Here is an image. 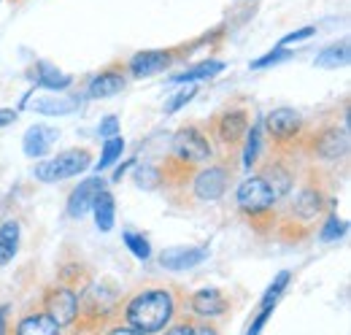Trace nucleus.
Wrapping results in <instances>:
<instances>
[{
    "label": "nucleus",
    "instance_id": "nucleus-1",
    "mask_svg": "<svg viewBox=\"0 0 351 335\" xmlns=\"http://www.w3.org/2000/svg\"><path fill=\"white\" fill-rule=\"evenodd\" d=\"M184 294L176 284H146L119 300L117 319L141 335L162 333L171 327L184 308Z\"/></svg>",
    "mask_w": 351,
    "mask_h": 335
},
{
    "label": "nucleus",
    "instance_id": "nucleus-2",
    "mask_svg": "<svg viewBox=\"0 0 351 335\" xmlns=\"http://www.w3.org/2000/svg\"><path fill=\"white\" fill-rule=\"evenodd\" d=\"M203 130H206L211 146H217L221 152V160L232 163L252 130V106L243 97H235V100L224 103Z\"/></svg>",
    "mask_w": 351,
    "mask_h": 335
},
{
    "label": "nucleus",
    "instance_id": "nucleus-3",
    "mask_svg": "<svg viewBox=\"0 0 351 335\" xmlns=\"http://www.w3.org/2000/svg\"><path fill=\"white\" fill-rule=\"evenodd\" d=\"M235 206H238V213L252 224L254 233L273 235L278 203H276V198L270 195V189L265 187V181L257 173L238 184V189H235Z\"/></svg>",
    "mask_w": 351,
    "mask_h": 335
},
{
    "label": "nucleus",
    "instance_id": "nucleus-4",
    "mask_svg": "<svg viewBox=\"0 0 351 335\" xmlns=\"http://www.w3.org/2000/svg\"><path fill=\"white\" fill-rule=\"evenodd\" d=\"M263 127L267 132V152L284 154V157H300L308 135V125L300 111H295L289 106L273 108L265 117Z\"/></svg>",
    "mask_w": 351,
    "mask_h": 335
},
{
    "label": "nucleus",
    "instance_id": "nucleus-5",
    "mask_svg": "<svg viewBox=\"0 0 351 335\" xmlns=\"http://www.w3.org/2000/svg\"><path fill=\"white\" fill-rule=\"evenodd\" d=\"M349 122H324L319 127H308L303 152L308 160L322 163V165H335L346 160L349 154Z\"/></svg>",
    "mask_w": 351,
    "mask_h": 335
},
{
    "label": "nucleus",
    "instance_id": "nucleus-6",
    "mask_svg": "<svg viewBox=\"0 0 351 335\" xmlns=\"http://www.w3.org/2000/svg\"><path fill=\"white\" fill-rule=\"evenodd\" d=\"M298 157H284V154H273L267 152L263 160H257V176L265 181V187L270 189V195L276 198V203H284L292 189L298 187Z\"/></svg>",
    "mask_w": 351,
    "mask_h": 335
},
{
    "label": "nucleus",
    "instance_id": "nucleus-7",
    "mask_svg": "<svg viewBox=\"0 0 351 335\" xmlns=\"http://www.w3.org/2000/svg\"><path fill=\"white\" fill-rule=\"evenodd\" d=\"M232 176H235V165L224 163V160L197 168L192 181H189V203H195V200H203V203L219 200L221 195L227 192Z\"/></svg>",
    "mask_w": 351,
    "mask_h": 335
},
{
    "label": "nucleus",
    "instance_id": "nucleus-8",
    "mask_svg": "<svg viewBox=\"0 0 351 335\" xmlns=\"http://www.w3.org/2000/svg\"><path fill=\"white\" fill-rule=\"evenodd\" d=\"M92 165V149L89 146H73V149H65L60 152L57 157L38 163L36 165V178L44 181V184H54V181H65V178H73L79 173H84Z\"/></svg>",
    "mask_w": 351,
    "mask_h": 335
},
{
    "label": "nucleus",
    "instance_id": "nucleus-9",
    "mask_svg": "<svg viewBox=\"0 0 351 335\" xmlns=\"http://www.w3.org/2000/svg\"><path fill=\"white\" fill-rule=\"evenodd\" d=\"M173 154L189 165L203 168L214 160V146L200 125H181L173 135Z\"/></svg>",
    "mask_w": 351,
    "mask_h": 335
},
{
    "label": "nucleus",
    "instance_id": "nucleus-10",
    "mask_svg": "<svg viewBox=\"0 0 351 335\" xmlns=\"http://www.w3.org/2000/svg\"><path fill=\"white\" fill-rule=\"evenodd\" d=\"M38 305L44 308L62 330L65 327H73L76 319H79V292L73 287H68V284H60V281L49 284L44 290V294H41V303Z\"/></svg>",
    "mask_w": 351,
    "mask_h": 335
},
{
    "label": "nucleus",
    "instance_id": "nucleus-11",
    "mask_svg": "<svg viewBox=\"0 0 351 335\" xmlns=\"http://www.w3.org/2000/svg\"><path fill=\"white\" fill-rule=\"evenodd\" d=\"M178 60L176 49H146V51H138L132 54L128 65V73L132 79H149V76H157L162 71H168Z\"/></svg>",
    "mask_w": 351,
    "mask_h": 335
},
{
    "label": "nucleus",
    "instance_id": "nucleus-12",
    "mask_svg": "<svg viewBox=\"0 0 351 335\" xmlns=\"http://www.w3.org/2000/svg\"><path fill=\"white\" fill-rule=\"evenodd\" d=\"M192 311L195 319H203V322H214V319H221L227 311H230V297L221 292V290H197L192 292L186 300H184Z\"/></svg>",
    "mask_w": 351,
    "mask_h": 335
},
{
    "label": "nucleus",
    "instance_id": "nucleus-13",
    "mask_svg": "<svg viewBox=\"0 0 351 335\" xmlns=\"http://www.w3.org/2000/svg\"><path fill=\"white\" fill-rule=\"evenodd\" d=\"M128 82H130L128 65L119 62V60H114V62H108L100 73H95V79L89 82L87 92H89V97H97V100H103V97H114V95L125 92Z\"/></svg>",
    "mask_w": 351,
    "mask_h": 335
},
{
    "label": "nucleus",
    "instance_id": "nucleus-14",
    "mask_svg": "<svg viewBox=\"0 0 351 335\" xmlns=\"http://www.w3.org/2000/svg\"><path fill=\"white\" fill-rule=\"evenodd\" d=\"M103 189H106V178H100V176H92L87 181H82V184L71 192V198H68V216L82 219L84 213H89L95 198H97Z\"/></svg>",
    "mask_w": 351,
    "mask_h": 335
},
{
    "label": "nucleus",
    "instance_id": "nucleus-15",
    "mask_svg": "<svg viewBox=\"0 0 351 335\" xmlns=\"http://www.w3.org/2000/svg\"><path fill=\"white\" fill-rule=\"evenodd\" d=\"M14 335H62V327L46 314L41 305L25 311L14 327Z\"/></svg>",
    "mask_w": 351,
    "mask_h": 335
},
{
    "label": "nucleus",
    "instance_id": "nucleus-16",
    "mask_svg": "<svg viewBox=\"0 0 351 335\" xmlns=\"http://www.w3.org/2000/svg\"><path fill=\"white\" fill-rule=\"evenodd\" d=\"M57 138H60V130H57V127L33 125L25 132V138H22V149H25L27 157L38 160V157H44V154L51 152V146H54Z\"/></svg>",
    "mask_w": 351,
    "mask_h": 335
},
{
    "label": "nucleus",
    "instance_id": "nucleus-17",
    "mask_svg": "<svg viewBox=\"0 0 351 335\" xmlns=\"http://www.w3.org/2000/svg\"><path fill=\"white\" fill-rule=\"evenodd\" d=\"M206 259H208V249H200V246H195V249H168L160 257L162 268H168V270H189V268H197Z\"/></svg>",
    "mask_w": 351,
    "mask_h": 335
},
{
    "label": "nucleus",
    "instance_id": "nucleus-18",
    "mask_svg": "<svg viewBox=\"0 0 351 335\" xmlns=\"http://www.w3.org/2000/svg\"><path fill=\"white\" fill-rule=\"evenodd\" d=\"M19 235H22V227L16 219H8L0 224V268L8 265L16 251H19Z\"/></svg>",
    "mask_w": 351,
    "mask_h": 335
},
{
    "label": "nucleus",
    "instance_id": "nucleus-19",
    "mask_svg": "<svg viewBox=\"0 0 351 335\" xmlns=\"http://www.w3.org/2000/svg\"><path fill=\"white\" fill-rule=\"evenodd\" d=\"M30 108L46 117H62L79 108V97H41V100H33Z\"/></svg>",
    "mask_w": 351,
    "mask_h": 335
},
{
    "label": "nucleus",
    "instance_id": "nucleus-20",
    "mask_svg": "<svg viewBox=\"0 0 351 335\" xmlns=\"http://www.w3.org/2000/svg\"><path fill=\"white\" fill-rule=\"evenodd\" d=\"M92 213H95V222H97V230L100 233H108L114 227V195L108 189H103L95 203H92Z\"/></svg>",
    "mask_w": 351,
    "mask_h": 335
},
{
    "label": "nucleus",
    "instance_id": "nucleus-21",
    "mask_svg": "<svg viewBox=\"0 0 351 335\" xmlns=\"http://www.w3.org/2000/svg\"><path fill=\"white\" fill-rule=\"evenodd\" d=\"M346 62H349V41L332 43V46H327V49L316 57V68H327V71L343 68Z\"/></svg>",
    "mask_w": 351,
    "mask_h": 335
},
{
    "label": "nucleus",
    "instance_id": "nucleus-22",
    "mask_svg": "<svg viewBox=\"0 0 351 335\" xmlns=\"http://www.w3.org/2000/svg\"><path fill=\"white\" fill-rule=\"evenodd\" d=\"M221 71H224V62H221V60H206V62H200V65H195V68H186L184 73L173 76V82L195 84V82H200V79H211V76H217Z\"/></svg>",
    "mask_w": 351,
    "mask_h": 335
},
{
    "label": "nucleus",
    "instance_id": "nucleus-23",
    "mask_svg": "<svg viewBox=\"0 0 351 335\" xmlns=\"http://www.w3.org/2000/svg\"><path fill=\"white\" fill-rule=\"evenodd\" d=\"M38 84L41 86H46V89H51V92H60V89H68L71 84H73V79L71 76H65V73H60V71H54L51 65H46V62H41L38 65Z\"/></svg>",
    "mask_w": 351,
    "mask_h": 335
},
{
    "label": "nucleus",
    "instance_id": "nucleus-24",
    "mask_svg": "<svg viewBox=\"0 0 351 335\" xmlns=\"http://www.w3.org/2000/svg\"><path fill=\"white\" fill-rule=\"evenodd\" d=\"M122 152H125V141H122V135H114V138H108L106 143H103V152H100V163H95V170L100 173V170H106V168H111L119 157H122Z\"/></svg>",
    "mask_w": 351,
    "mask_h": 335
},
{
    "label": "nucleus",
    "instance_id": "nucleus-25",
    "mask_svg": "<svg viewBox=\"0 0 351 335\" xmlns=\"http://www.w3.org/2000/svg\"><path fill=\"white\" fill-rule=\"evenodd\" d=\"M260 135H263V127L260 125H252V130H249V135H246V149H243V165L252 168L257 165V160H260Z\"/></svg>",
    "mask_w": 351,
    "mask_h": 335
},
{
    "label": "nucleus",
    "instance_id": "nucleus-26",
    "mask_svg": "<svg viewBox=\"0 0 351 335\" xmlns=\"http://www.w3.org/2000/svg\"><path fill=\"white\" fill-rule=\"evenodd\" d=\"M343 235H346V222L338 219L335 213H327V219H324V224H322V230H319V238H322L324 244H330V241H338V238H343Z\"/></svg>",
    "mask_w": 351,
    "mask_h": 335
},
{
    "label": "nucleus",
    "instance_id": "nucleus-27",
    "mask_svg": "<svg viewBox=\"0 0 351 335\" xmlns=\"http://www.w3.org/2000/svg\"><path fill=\"white\" fill-rule=\"evenodd\" d=\"M289 279H292V273H289V270H281V273L276 276V281H273V284L267 287V292H265L263 303H260V308H273V305H276V300L281 297V292L287 290Z\"/></svg>",
    "mask_w": 351,
    "mask_h": 335
},
{
    "label": "nucleus",
    "instance_id": "nucleus-28",
    "mask_svg": "<svg viewBox=\"0 0 351 335\" xmlns=\"http://www.w3.org/2000/svg\"><path fill=\"white\" fill-rule=\"evenodd\" d=\"M135 184H138L141 189H157V187H160V168L138 165L135 168Z\"/></svg>",
    "mask_w": 351,
    "mask_h": 335
},
{
    "label": "nucleus",
    "instance_id": "nucleus-29",
    "mask_svg": "<svg viewBox=\"0 0 351 335\" xmlns=\"http://www.w3.org/2000/svg\"><path fill=\"white\" fill-rule=\"evenodd\" d=\"M125 244H128V249H130L138 259H149V257H152V246H149V241L143 238V233L128 230V233H125Z\"/></svg>",
    "mask_w": 351,
    "mask_h": 335
},
{
    "label": "nucleus",
    "instance_id": "nucleus-30",
    "mask_svg": "<svg viewBox=\"0 0 351 335\" xmlns=\"http://www.w3.org/2000/svg\"><path fill=\"white\" fill-rule=\"evenodd\" d=\"M292 57V51H287V49H273L270 54H265V57H260V60H254L252 62V68L254 71H263V68H270V65H278V62H284V60H289Z\"/></svg>",
    "mask_w": 351,
    "mask_h": 335
},
{
    "label": "nucleus",
    "instance_id": "nucleus-31",
    "mask_svg": "<svg viewBox=\"0 0 351 335\" xmlns=\"http://www.w3.org/2000/svg\"><path fill=\"white\" fill-rule=\"evenodd\" d=\"M195 95H197V84H186V89H181L178 95H173V100L165 106V111H168V114H176V111H178L184 103H189Z\"/></svg>",
    "mask_w": 351,
    "mask_h": 335
},
{
    "label": "nucleus",
    "instance_id": "nucleus-32",
    "mask_svg": "<svg viewBox=\"0 0 351 335\" xmlns=\"http://www.w3.org/2000/svg\"><path fill=\"white\" fill-rule=\"evenodd\" d=\"M192 335H219V327L214 322H203V319H192Z\"/></svg>",
    "mask_w": 351,
    "mask_h": 335
},
{
    "label": "nucleus",
    "instance_id": "nucleus-33",
    "mask_svg": "<svg viewBox=\"0 0 351 335\" xmlns=\"http://www.w3.org/2000/svg\"><path fill=\"white\" fill-rule=\"evenodd\" d=\"M97 132H100L103 138H114V135L119 132V119H117V117H106V119L100 122V127H97Z\"/></svg>",
    "mask_w": 351,
    "mask_h": 335
},
{
    "label": "nucleus",
    "instance_id": "nucleus-34",
    "mask_svg": "<svg viewBox=\"0 0 351 335\" xmlns=\"http://www.w3.org/2000/svg\"><path fill=\"white\" fill-rule=\"evenodd\" d=\"M165 335H192V319H178L171 327H165Z\"/></svg>",
    "mask_w": 351,
    "mask_h": 335
},
{
    "label": "nucleus",
    "instance_id": "nucleus-35",
    "mask_svg": "<svg viewBox=\"0 0 351 335\" xmlns=\"http://www.w3.org/2000/svg\"><path fill=\"white\" fill-rule=\"evenodd\" d=\"M103 335H141V333H138V330H132V327H128L125 322H119V319H117V322H111V325L103 330Z\"/></svg>",
    "mask_w": 351,
    "mask_h": 335
},
{
    "label": "nucleus",
    "instance_id": "nucleus-36",
    "mask_svg": "<svg viewBox=\"0 0 351 335\" xmlns=\"http://www.w3.org/2000/svg\"><path fill=\"white\" fill-rule=\"evenodd\" d=\"M316 33V27H303V30H295V33H289L287 38H281V49L284 46H289V43H295V41H303V38H311Z\"/></svg>",
    "mask_w": 351,
    "mask_h": 335
},
{
    "label": "nucleus",
    "instance_id": "nucleus-37",
    "mask_svg": "<svg viewBox=\"0 0 351 335\" xmlns=\"http://www.w3.org/2000/svg\"><path fill=\"white\" fill-rule=\"evenodd\" d=\"M267 316H270V308H260V314H257V319L252 322V327H249V333L246 335H260L265 327V322H267Z\"/></svg>",
    "mask_w": 351,
    "mask_h": 335
},
{
    "label": "nucleus",
    "instance_id": "nucleus-38",
    "mask_svg": "<svg viewBox=\"0 0 351 335\" xmlns=\"http://www.w3.org/2000/svg\"><path fill=\"white\" fill-rule=\"evenodd\" d=\"M8 305H0V335H11L8 333Z\"/></svg>",
    "mask_w": 351,
    "mask_h": 335
},
{
    "label": "nucleus",
    "instance_id": "nucleus-39",
    "mask_svg": "<svg viewBox=\"0 0 351 335\" xmlns=\"http://www.w3.org/2000/svg\"><path fill=\"white\" fill-rule=\"evenodd\" d=\"M11 3H25V0H11Z\"/></svg>",
    "mask_w": 351,
    "mask_h": 335
}]
</instances>
